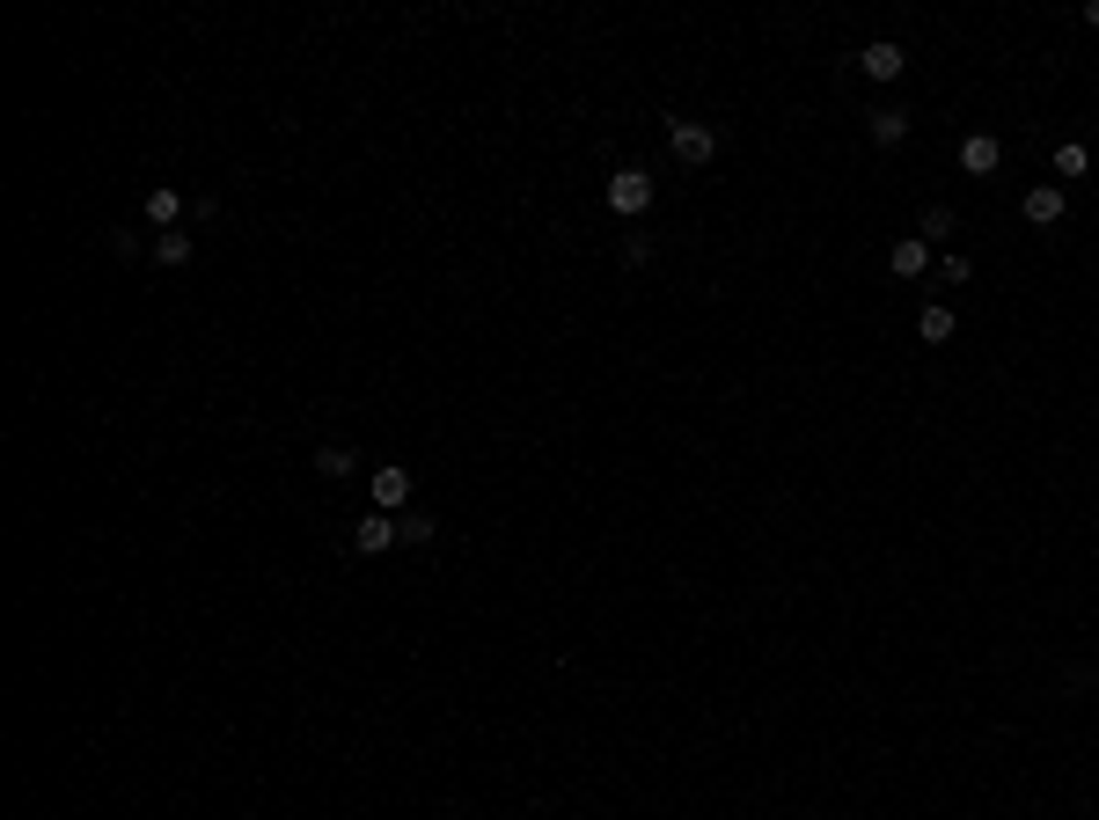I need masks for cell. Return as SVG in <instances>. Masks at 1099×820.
I'll return each instance as SVG.
<instances>
[{"instance_id":"cell-11","label":"cell","mask_w":1099,"mask_h":820,"mask_svg":"<svg viewBox=\"0 0 1099 820\" xmlns=\"http://www.w3.org/2000/svg\"><path fill=\"white\" fill-rule=\"evenodd\" d=\"M952 330H960V315H952L946 301H924V308H916V338L924 344H952Z\"/></svg>"},{"instance_id":"cell-5","label":"cell","mask_w":1099,"mask_h":820,"mask_svg":"<svg viewBox=\"0 0 1099 820\" xmlns=\"http://www.w3.org/2000/svg\"><path fill=\"white\" fill-rule=\"evenodd\" d=\"M960 169L968 176H997L1004 169V140L997 132H968V140H960Z\"/></svg>"},{"instance_id":"cell-6","label":"cell","mask_w":1099,"mask_h":820,"mask_svg":"<svg viewBox=\"0 0 1099 820\" xmlns=\"http://www.w3.org/2000/svg\"><path fill=\"white\" fill-rule=\"evenodd\" d=\"M1019 213L1033 220V227H1055V220L1071 213V198H1063V184H1033V191L1019 198Z\"/></svg>"},{"instance_id":"cell-1","label":"cell","mask_w":1099,"mask_h":820,"mask_svg":"<svg viewBox=\"0 0 1099 820\" xmlns=\"http://www.w3.org/2000/svg\"><path fill=\"white\" fill-rule=\"evenodd\" d=\"M667 147H675V162H689V169H711V162H718V132H711L704 118H667Z\"/></svg>"},{"instance_id":"cell-18","label":"cell","mask_w":1099,"mask_h":820,"mask_svg":"<svg viewBox=\"0 0 1099 820\" xmlns=\"http://www.w3.org/2000/svg\"><path fill=\"white\" fill-rule=\"evenodd\" d=\"M623 265H631V271H638V265H653V242L631 235V242H623Z\"/></svg>"},{"instance_id":"cell-7","label":"cell","mask_w":1099,"mask_h":820,"mask_svg":"<svg viewBox=\"0 0 1099 820\" xmlns=\"http://www.w3.org/2000/svg\"><path fill=\"white\" fill-rule=\"evenodd\" d=\"M404 535H396V513H366L360 528H352V550L360 557H382V550H396Z\"/></svg>"},{"instance_id":"cell-17","label":"cell","mask_w":1099,"mask_h":820,"mask_svg":"<svg viewBox=\"0 0 1099 820\" xmlns=\"http://www.w3.org/2000/svg\"><path fill=\"white\" fill-rule=\"evenodd\" d=\"M938 279H946V286H968L975 265H968V257H938Z\"/></svg>"},{"instance_id":"cell-16","label":"cell","mask_w":1099,"mask_h":820,"mask_svg":"<svg viewBox=\"0 0 1099 820\" xmlns=\"http://www.w3.org/2000/svg\"><path fill=\"white\" fill-rule=\"evenodd\" d=\"M916 235H924V242L952 235V206H931V213H924V227H916Z\"/></svg>"},{"instance_id":"cell-14","label":"cell","mask_w":1099,"mask_h":820,"mask_svg":"<svg viewBox=\"0 0 1099 820\" xmlns=\"http://www.w3.org/2000/svg\"><path fill=\"white\" fill-rule=\"evenodd\" d=\"M396 535H404V542H433V535H440V520H433L425 506H411V513H396Z\"/></svg>"},{"instance_id":"cell-12","label":"cell","mask_w":1099,"mask_h":820,"mask_svg":"<svg viewBox=\"0 0 1099 820\" xmlns=\"http://www.w3.org/2000/svg\"><path fill=\"white\" fill-rule=\"evenodd\" d=\"M352 469H360V455H352V447H316V477H323V483H344Z\"/></svg>"},{"instance_id":"cell-4","label":"cell","mask_w":1099,"mask_h":820,"mask_svg":"<svg viewBox=\"0 0 1099 820\" xmlns=\"http://www.w3.org/2000/svg\"><path fill=\"white\" fill-rule=\"evenodd\" d=\"M366 491H374V513H411V469H396V461H389V469H374Z\"/></svg>"},{"instance_id":"cell-19","label":"cell","mask_w":1099,"mask_h":820,"mask_svg":"<svg viewBox=\"0 0 1099 820\" xmlns=\"http://www.w3.org/2000/svg\"><path fill=\"white\" fill-rule=\"evenodd\" d=\"M1077 15H1085V30H1099V0H1085V8H1077Z\"/></svg>"},{"instance_id":"cell-9","label":"cell","mask_w":1099,"mask_h":820,"mask_svg":"<svg viewBox=\"0 0 1099 820\" xmlns=\"http://www.w3.org/2000/svg\"><path fill=\"white\" fill-rule=\"evenodd\" d=\"M909 125H916V118H909L902 103H879L873 118H865V132H873V147H902V140H909Z\"/></svg>"},{"instance_id":"cell-8","label":"cell","mask_w":1099,"mask_h":820,"mask_svg":"<svg viewBox=\"0 0 1099 820\" xmlns=\"http://www.w3.org/2000/svg\"><path fill=\"white\" fill-rule=\"evenodd\" d=\"M184 213H191V198L176 191V184H154V191H147V227H162V235H169Z\"/></svg>"},{"instance_id":"cell-15","label":"cell","mask_w":1099,"mask_h":820,"mask_svg":"<svg viewBox=\"0 0 1099 820\" xmlns=\"http://www.w3.org/2000/svg\"><path fill=\"white\" fill-rule=\"evenodd\" d=\"M1085 162H1092V154H1085L1077 140H1063V147H1055V176H1085Z\"/></svg>"},{"instance_id":"cell-2","label":"cell","mask_w":1099,"mask_h":820,"mask_svg":"<svg viewBox=\"0 0 1099 820\" xmlns=\"http://www.w3.org/2000/svg\"><path fill=\"white\" fill-rule=\"evenodd\" d=\"M609 213H623V220L653 213V176L638 169V162H631V169H616V176H609Z\"/></svg>"},{"instance_id":"cell-10","label":"cell","mask_w":1099,"mask_h":820,"mask_svg":"<svg viewBox=\"0 0 1099 820\" xmlns=\"http://www.w3.org/2000/svg\"><path fill=\"white\" fill-rule=\"evenodd\" d=\"M924 265H931V242L924 235H902L895 249H887V271H895V279H924Z\"/></svg>"},{"instance_id":"cell-13","label":"cell","mask_w":1099,"mask_h":820,"mask_svg":"<svg viewBox=\"0 0 1099 820\" xmlns=\"http://www.w3.org/2000/svg\"><path fill=\"white\" fill-rule=\"evenodd\" d=\"M154 265H162V271L191 265V235H176V227H169V235H154Z\"/></svg>"},{"instance_id":"cell-3","label":"cell","mask_w":1099,"mask_h":820,"mask_svg":"<svg viewBox=\"0 0 1099 820\" xmlns=\"http://www.w3.org/2000/svg\"><path fill=\"white\" fill-rule=\"evenodd\" d=\"M857 67H865V81H902V73H909V51L895 45V37H873V45L857 51Z\"/></svg>"}]
</instances>
